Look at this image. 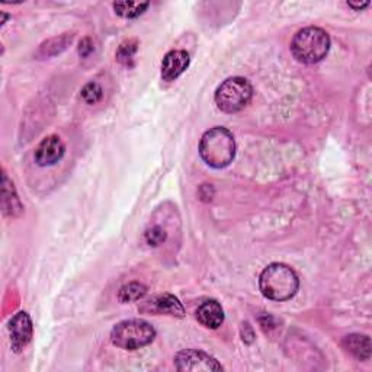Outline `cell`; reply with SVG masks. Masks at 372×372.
<instances>
[{"mask_svg":"<svg viewBox=\"0 0 372 372\" xmlns=\"http://www.w3.org/2000/svg\"><path fill=\"white\" fill-rule=\"evenodd\" d=\"M259 287L268 300L287 301L297 294L300 279L295 271L288 265L272 264L260 274Z\"/></svg>","mask_w":372,"mask_h":372,"instance_id":"cell-1","label":"cell"},{"mask_svg":"<svg viewBox=\"0 0 372 372\" xmlns=\"http://www.w3.org/2000/svg\"><path fill=\"white\" fill-rule=\"evenodd\" d=\"M200 155L203 160L214 169L227 167L236 156L233 134L224 127L211 128L200 141Z\"/></svg>","mask_w":372,"mask_h":372,"instance_id":"cell-2","label":"cell"},{"mask_svg":"<svg viewBox=\"0 0 372 372\" xmlns=\"http://www.w3.org/2000/svg\"><path fill=\"white\" fill-rule=\"evenodd\" d=\"M331 50V38L324 30L307 27L300 30L291 42L293 56L304 64L321 61Z\"/></svg>","mask_w":372,"mask_h":372,"instance_id":"cell-3","label":"cell"},{"mask_svg":"<svg viewBox=\"0 0 372 372\" xmlns=\"http://www.w3.org/2000/svg\"><path fill=\"white\" fill-rule=\"evenodd\" d=\"M156 338V331L146 320L134 319L118 323L111 332V342L124 351H137L150 345Z\"/></svg>","mask_w":372,"mask_h":372,"instance_id":"cell-4","label":"cell"},{"mask_svg":"<svg viewBox=\"0 0 372 372\" xmlns=\"http://www.w3.org/2000/svg\"><path fill=\"white\" fill-rule=\"evenodd\" d=\"M253 96V87L245 77H230L215 91V103L226 114H236L245 109Z\"/></svg>","mask_w":372,"mask_h":372,"instance_id":"cell-5","label":"cell"},{"mask_svg":"<svg viewBox=\"0 0 372 372\" xmlns=\"http://www.w3.org/2000/svg\"><path fill=\"white\" fill-rule=\"evenodd\" d=\"M174 366L178 371H223L222 364L196 349H185L174 357Z\"/></svg>","mask_w":372,"mask_h":372,"instance_id":"cell-6","label":"cell"},{"mask_svg":"<svg viewBox=\"0 0 372 372\" xmlns=\"http://www.w3.org/2000/svg\"><path fill=\"white\" fill-rule=\"evenodd\" d=\"M9 335L13 352L19 354L24 351L34 335L32 320L25 312L16 313L9 321Z\"/></svg>","mask_w":372,"mask_h":372,"instance_id":"cell-7","label":"cell"},{"mask_svg":"<svg viewBox=\"0 0 372 372\" xmlns=\"http://www.w3.org/2000/svg\"><path fill=\"white\" fill-rule=\"evenodd\" d=\"M65 153L64 143L57 136H49L44 139L35 150V162L41 167H47L58 163Z\"/></svg>","mask_w":372,"mask_h":372,"instance_id":"cell-8","label":"cell"},{"mask_svg":"<svg viewBox=\"0 0 372 372\" xmlns=\"http://www.w3.org/2000/svg\"><path fill=\"white\" fill-rule=\"evenodd\" d=\"M189 54L184 50H173L167 53L162 61V79L165 82L177 80L189 68Z\"/></svg>","mask_w":372,"mask_h":372,"instance_id":"cell-9","label":"cell"},{"mask_svg":"<svg viewBox=\"0 0 372 372\" xmlns=\"http://www.w3.org/2000/svg\"><path fill=\"white\" fill-rule=\"evenodd\" d=\"M196 320L207 329H218L224 321V310L215 300L204 301L196 310Z\"/></svg>","mask_w":372,"mask_h":372,"instance_id":"cell-10","label":"cell"},{"mask_svg":"<svg viewBox=\"0 0 372 372\" xmlns=\"http://www.w3.org/2000/svg\"><path fill=\"white\" fill-rule=\"evenodd\" d=\"M150 304V312L158 313V314H167L173 317H184L185 316V309L181 304V301L170 294H165L160 297H156Z\"/></svg>","mask_w":372,"mask_h":372,"instance_id":"cell-11","label":"cell"},{"mask_svg":"<svg viewBox=\"0 0 372 372\" xmlns=\"http://www.w3.org/2000/svg\"><path fill=\"white\" fill-rule=\"evenodd\" d=\"M2 210L4 214L9 217H19L22 212H24V207H22L18 198V193L15 191V186L9 181L6 173H4L2 178Z\"/></svg>","mask_w":372,"mask_h":372,"instance_id":"cell-12","label":"cell"},{"mask_svg":"<svg viewBox=\"0 0 372 372\" xmlns=\"http://www.w3.org/2000/svg\"><path fill=\"white\" fill-rule=\"evenodd\" d=\"M343 347L349 354L361 361H366L371 357V340L365 335H349L343 339Z\"/></svg>","mask_w":372,"mask_h":372,"instance_id":"cell-13","label":"cell"},{"mask_svg":"<svg viewBox=\"0 0 372 372\" xmlns=\"http://www.w3.org/2000/svg\"><path fill=\"white\" fill-rule=\"evenodd\" d=\"M148 6H150L148 2H115L113 4L115 13L125 19H136L141 16L147 11Z\"/></svg>","mask_w":372,"mask_h":372,"instance_id":"cell-14","label":"cell"},{"mask_svg":"<svg viewBox=\"0 0 372 372\" xmlns=\"http://www.w3.org/2000/svg\"><path fill=\"white\" fill-rule=\"evenodd\" d=\"M147 294V287L141 282H129L121 287L118 293V298L121 302H133L144 298Z\"/></svg>","mask_w":372,"mask_h":372,"instance_id":"cell-15","label":"cell"},{"mask_svg":"<svg viewBox=\"0 0 372 372\" xmlns=\"http://www.w3.org/2000/svg\"><path fill=\"white\" fill-rule=\"evenodd\" d=\"M139 49V42L136 39H127L124 41L117 50V60L127 65V68H133L134 65V56Z\"/></svg>","mask_w":372,"mask_h":372,"instance_id":"cell-16","label":"cell"},{"mask_svg":"<svg viewBox=\"0 0 372 372\" xmlns=\"http://www.w3.org/2000/svg\"><path fill=\"white\" fill-rule=\"evenodd\" d=\"M80 95H82V98H83V101L86 103L95 105V103H98L102 99L103 91H102V87L96 82H89L83 87Z\"/></svg>","mask_w":372,"mask_h":372,"instance_id":"cell-17","label":"cell"},{"mask_svg":"<svg viewBox=\"0 0 372 372\" xmlns=\"http://www.w3.org/2000/svg\"><path fill=\"white\" fill-rule=\"evenodd\" d=\"M166 237H167L166 231H165L162 227H159V226L151 227V229H148V230L144 233L146 242H147V245H150V246H159V245H162V243L165 242V240H166Z\"/></svg>","mask_w":372,"mask_h":372,"instance_id":"cell-18","label":"cell"},{"mask_svg":"<svg viewBox=\"0 0 372 372\" xmlns=\"http://www.w3.org/2000/svg\"><path fill=\"white\" fill-rule=\"evenodd\" d=\"M94 51V42L91 38H83L79 44V54L82 57H87Z\"/></svg>","mask_w":372,"mask_h":372,"instance_id":"cell-19","label":"cell"},{"mask_svg":"<svg viewBox=\"0 0 372 372\" xmlns=\"http://www.w3.org/2000/svg\"><path fill=\"white\" fill-rule=\"evenodd\" d=\"M369 5V2H364V4H354V2H347V6L349 8H352L355 11H361L364 8H366Z\"/></svg>","mask_w":372,"mask_h":372,"instance_id":"cell-20","label":"cell"},{"mask_svg":"<svg viewBox=\"0 0 372 372\" xmlns=\"http://www.w3.org/2000/svg\"><path fill=\"white\" fill-rule=\"evenodd\" d=\"M2 16H4V19H2V22H0V24H2V25H4V24H5V22H6V19H8L9 16H8V15H6L5 12H2Z\"/></svg>","mask_w":372,"mask_h":372,"instance_id":"cell-21","label":"cell"}]
</instances>
